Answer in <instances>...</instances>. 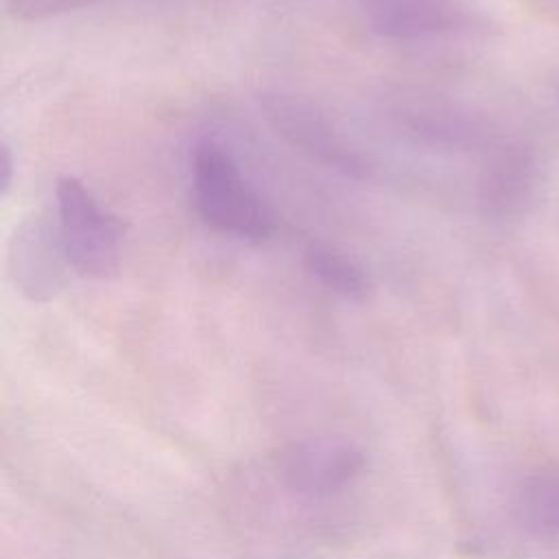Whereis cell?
I'll use <instances>...</instances> for the list:
<instances>
[{"mask_svg":"<svg viewBox=\"0 0 559 559\" xmlns=\"http://www.w3.org/2000/svg\"><path fill=\"white\" fill-rule=\"evenodd\" d=\"M55 212L72 271L87 280H109L116 275L124 247L122 221L72 175L57 179Z\"/></svg>","mask_w":559,"mask_h":559,"instance_id":"obj_2","label":"cell"},{"mask_svg":"<svg viewBox=\"0 0 559 559\" xmlns=\"http://www.w3.org/2000/svg\"><path fill=\"white\" fill-rule=\"evenodd\" d=\"M192 201L205 225L258 245L273 236L275 214L221 142L205 138L190 151Z\"/></svg>","mask_w":559,"mask_h":559,"instance_id":"obj_1","label":"cell"},{"mask_svg":"<svg viewBox=\"0 0 559 559\" xmlns=\"http://www.w3.org/2000/svg\"><path fill=\"white\" fill-rule=\"evenodd\" d=\"M258 107L266 124L310 162L347 179H371L373 166L369 157L308 98L284 90H266L260 92Z\"/></svg>","mask_w":559,"mask_h":559,"instance_id":"obj_3","label":"cell"},{"mask_svg":"<svg viewBox=\"0 0 559 559\" xmlns=\"http://www.w3.org/2000/svg\"><path fill=\"white\" fill-rule=\"evenodd\" d=\"M395 124L415 142L439 151H480L496 142L487 118L435 100H406L393 109Z\"/></svg>","mask_w":559,"mask_h":559,"instance_id":"obj_7","label":"cell"},{"mask_svg":"<svg viewBox=\"0 0 559 559\" xmlns=\"http://www.w3.org/2000/svg\"><path fill=\"white\" fill-rule=\"evenodd\" d=\"M98 2L103 0H9V13L17 20L33 22V20H46V17L72 13Z\"/></svg>","mask_w":559,"mask_h":559,"instance_id":"obj_11","label":"cell"},{"mask_svg":"<svg viewBox=\"0 0 559 559\" xmlns=\"http://www.w3.org/2000/svg\"><path fill=\"white\" fill-rule=\"evenodd\" d=\"M304 266L317 284L345 301L360 304L373 293L367 271L352 255L328 242H310L304 251Z\"/></svg>","mask_w":559,"mask_h":559,"instance_id":"obj_9","label":"cell"},{"mask_svg":"<svg viewBox=\"0 0 559 559\" xmlns=\"http://www.w3.org/2000/svg\"><path fill=\"white\" fill-rule=\"evenodd\" d=\"M518 513L537 535H559V474H533L518 493Z\"/></svg>","mask_w":559,"mask_h":559,"instance_id":"obj_10","label":"cell"},{"mask_svg":"<svg viewBox=\"0 0 559 559\" xmlns=\"http://www.w3.org/2000/svg\"><path fill=\"white\" fill-rule=\"evenodd\" d=\"M367 454L347 437L317 435L284 445L273 461L277 483L304 500L345 493L365 474Z\"/></svg>","mask_w":559,"mask_h":559,"instance_id":"obj_4","label":"cell"},{"mask_svg":"<svg viewBox=\"0 0 559 559\" xmlns=\"http://www.w3.org/2000/svg\"><path fill=\"white\" fill-rule=\"evenodd\" d=\"M70 271L57 221L41 212L26 216L7 249V273L15 290L33 304L52 301L68 286Z\"/></svg>","mask_w":559,"mask_h":559,"instance_id":"obj_5","label":"cell"},{"mask_svg":"<svg viewBox=\"0 0 559 559\" xmlns=\"http://www.w3.org/2000/svg\"><path fill=\"white\" fill-rule=\"evenodd\" d=\"M15 179V155L7 140L0 144V197L4 199L11 192Z\"/></svg>","mask_w":559,"mask_h":559,"instance_id":"obj_12","label":"cell"},{"mask_svg":"<svg viewBox=\"0 0 559 559\" xmlns=\"http://www.w3.org/2000/svg\"><path fill=\"white\" fill-rule=\"evenodd\" d=\"M533 157L518 146L496 148L480 179V199L491 212H511L533 188Z\"/></svg>","mask_w":559,"mask_h":559,"instance_id":"obj_8","label":"cell"},{"mask_svg":"<svg viewBox=\"0 0 559 559\" xmlns=\"http://www.w3.org/2000/svg\"><path fill=\"white\" fill-rule=\"evenodd\" d=\"M367 26L386 41H430L478 26L467 0H365Z\"/></svg>","mask_w":559,"mask_h":559,"instance_id":"obj_6","label":"cell"}]
</instances>
